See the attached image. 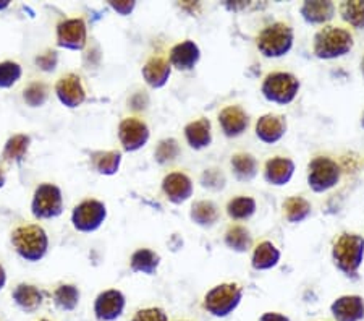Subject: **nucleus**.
Returning <instances> with one entry per match:
<instances>
[{
  "mask_svg": "<svg viewBox=\"0 0 364 321\" xmlns=\"http://www.w3.org/2000/svg\"><path fill=\"white\" fill-rule=\"evenodd\" d=\"M201 184L205 189H210V190H220L224 189L225 185V177L224 174L220 171H217V169H209V171H205L201 175Z\"/></svg>",
  "mask_w": 364,
  "mask_h": 321,
  "instance_id": "38",
  "label": "nucleus"
},
{
  "mask_svg": "<svg viewBox=\"0 0 364 321\" xmlns=\"http://www.w3.org/2000/svg\"><path fill=\"white\" fill-rule=\"evenodd\" d=\"M86 23L81 19H68L58 23L57 44L58 48L81 51L86 46Z\"/></svg>",
  "mask_w": 364,
  "mask_h": 321,
  "instance_id": "10",
  "label": "nucleus"
},
{
  "mask_svg": "<svg viewBox=\"0 0 364 321\" xmlns=\"http://www.w3.org/2000/svg\"><path fill=\"white\" fill-rule=\"evenodd\" d=\"M287 132V120L284 115L267 114L256 122V137L267 144L277 143Z\"/></svg>",
  "mask_w": 364,
  "mask_h": 321,
  "instance_id": "17",
  "label": "nucleus"
},
{
  "mask_svg": "<svg viewBox=\"0 0 364 321\" xmlns=\"http://www.w3.org/2000/svg\"><path fill=\"white\" fill-rule=\"evenodd\" d=\"M284 214L289 223H303L311 214V204L301 196H291L284 203Z\"/></svg>",
  "mask_w": 364,
  "mask_h": 321,
  "instance_id": "30",
  "label": "nucleus"
},
{
  "mask_svg": "<svg viewBox=\"0 0 364 321\" xmlns=\"http://www.w3.org/2000/svg\"><path fill=\"white\" fill-rule=\"evenodd\" d=\"M219 124L225 137L237 138L246 132L250 119L248 114L240 106H228L219 114Z\"/></svg>",
  "mask_w": 364,
  "mask_h": 321,
  "instance_id": "16",
  "label": "nucleus"
},
{
  "mask_svg": "<svg viewBox=\"0 0 364 321\" xmlns=\"http://www.w3.org/2000/svg\"><path fill=\"white\" fill-rule=\"evenodd\" d=\"M243 290L238 284H220L204 297V310L217 318H225L240 305Z\"/></svg>",
  "mask_w": 364,
  "mask_h": 321,
  "instance_id": "5",
  "label": "nucleus"
},
{
  "mask_svg": "<svg viewBox=\"0 0 364 321\" xmlns=\"http://www.w3.org/2000/svg\"><path fill=\"white\" fill-rule=\"evenodd\" d=\"M232 171L240 182H250L257 174V161L255 156L240 153L232 157Z\"/></svg>",
  "mask_w": 364,
  "mask_h": 321,
  "instance_id": "29",
  "label": "nucleus"
},
{
  "mask_svg": "<svg viewBox=\"0 0 364 321\" xmlns=\"http://www.w3.org/2000/svg\"><path fill=\"white\" fill-rule=\"evenodd\" d=\"M54 303L63 312H73L80 303V290L73 284H62L54 292Z\"/></svg>",
  "mask_w": 364,
  "mask_h": 321,
  "instance_id": "31",
  "label": "nucleus"
},
{
  "mask_svg": "<svg viewBox=\"0 0 364 321\" xmlns=\"http://www.w3.org/2000/svg\"><path fill=\"white\" fill-rule=\"evenodd\" d=\"M132 321H168L167 313L162 310V308L152 307V308H143L134 313Z\"/></svg>",
  "mask_w": 364,
  "mask_h": 321,
  "instance_id": "39",
  "label": "nucleus"
},
{
  "mask_svg": "<svg viewBox=\"0 0 364 321\" xmlns=\"http://www.w3.org/2000/svg\"><path fill=\"white\" fill-rule=\"evenodd\" d=\"M11 245L23 260L36 263L43 260L49 248V237L43 227L36 224L20 226L11 232Z\"/></svg>",
  "mask_w": 364,
  "mask_h": 321,
  "instance_id": "1",
  "label": "nucleus"
},
{
  "mask_svg": "<svg viewBox=\"0 0 364 321\" xmlns=\"http://www.w3.org/2000/svg\"><path fill=\"white\" fill-rule=\"evenodd\" d=\"M122 162L120 151H96L91 154V166L102 175H114L119 172Z\"/></svg>",
  "mask_w": 364,
  "mask_h": 321,
  "instance_id": "25",
  "label": "nucleus"
},
{
  "mask_svg": "<svg viewBox=\"0 0 364 321\" xmlns=\"http://www.w3.org/2000/svg\"><path fill=\"white\" fill-rule=\"evenodd\" d=\"M340 166L331 157H314L308 166V185L316 194H322L336 186L340 182Z\"/></svg>",
  "mask_w": 364,
  "mask_h": 321,
  "instance_id": "7",
  "label": "nucleus"
},
{
  "mask_svg": "<svg viewBox=\"0 0 364 321\" xmlns=\"http://www.w3.org/2000/svg\"><path fill=\"white\" fill-rule=\"evenodd\" d=\"M225 243L228 248H232L233 252L245 253L248 252L252 245V238L250 232L243 226H232L225 233Z\"/></svg>",
  "mask_w": 364,
  "mask_h": 321,
  "instance_id": "32",
  "label": "nucleus"
},
{
  "mask_svg": "<svg viewBox=\"0 0 364 321\" xmlns=\"http://www.w3.org/2000/svg\"><path fill=\"white\" fill-rule=\"evenodd\" d=\"M5 185V172L2 171V167H0V189Z\"/></svg>",
  "mask_w": 364,
  "mask_h": 321,
  "instance_id": "44",
  "label": "nucleus"
},
{
  "mask_svg": "<svg viewBox=\"0 0 364 321\" xmlns=\"http://www.w3.org/2000/svg\"><path fill=\"white\" fill-rule=\"evenodd\" d=\"M119 138L123 149L128 151V153H133V151L141 149L148 143L149 128L143 120L130 117V119H125L120 124Z\"/></svg>",
  "mask_w": 364,
  "mask_h": 321,
  "instance_id": "12",
  "label": "nucleus"
},
{
  "mask_svg": "<svg viewBox=\"0 0 364 321\" xmlns=\"http://www.w3.org/2000/svg\"><path fill=\"white\" fill-rule=\"evenodd\" d=\"M55 93L58 101L70 109L80 107L86 99L85 86L81 83V78L75 73L63 75V77L57 81Z\"/></svg>",
  "mask_w": 364,
  "mask_h": 321,
  "instance_id": "13",
  "label": "nucleus"
},
{
  "mask_svg": "<svg viewBox=\"0 0 364 321\" xmlns=\"http://www.w3.org/2000/svg\"><path fill=\"white\" fill-rule=\"evenodd\" d=\"M159 265H161V256L149 248L136 250L130 260V266L134 273H143V274H148V276L156 274Z\"/></svg>",
  "mask_w": 364,
  "mask_h": 321,
  "instance_id": "26",
  "label": "nucleus"
},
{
  "mask_svg": "<svg viewBox=\"0 0 364 321\" xmlns=\"http://www.w3.org/2000/svg\"><path fill=\"white\" fill-rule=\"evenodd\" d=\"M199 58H201V51L198 44L193 41H183V43L173 46L170 51L168 63L170 67H175L180 72H188L198 65Z\"/></svg>",
  "mask_w": 364,
  "mask_h": 321,
  "instance_id": "15",
  "label": "nucleus"
},
{
  "mask_svg": "<svg viewBox=\"0 0 364 321\" xmlns=\"http://www.w3.org/2000/svg\"><path fill=\"white\" fill-rule=\"evenodd\" d=\"M336 15V5L327 0H308L301 7V16L309 25H324Z\"/></svg>",
  "mask_w": 364,
  "mask_h": 321,
  "instance_id": "21",
  "label": "nucleus"
},
{
  "mask_svg": "<svg viewBox=\"0 0 364 321\" xmlns=\"http://www.w3.org/2000/svg\"><path fill=\"white\" fill-rule=\"evenodd\" d=\"M295 174V164L289 157H272L264 167V179L267 184L282 186L287 185Z\"/></svg>",
  "mask_w": 364,
  "mask_h": 321,
  "instance_id": "19",
  "label": "nucleus"
},
{
  "mask_svg": "<svg viewBox=\"0 0 364 321\" xmlns=\"http://www.w3.org/2000/svg\"><path fill=\"white\" fill-rule=\"evenodd\" d=\"M351 49H353V36L343 28L326 26L314 36V54L322 60L343 57Z\"/></svg>",
  "mask_w": 364,
  "mask_h": 321,
  "instance_id": "3",
  "label": "nucleus"
},
{
  "mask_svg": "<svg viewBox=\"0 0 364 321\" xmlns=\"http://www.w3.org/2000/svg\"><path fill=\"white\" fill-rule=\"evenodd\" d=\"M336 266L345 276L356 278L364 258V238L356 233H343L337 238L332 248Z\"/></svg>",
  "mask_w": 364,
  "mask_h": 321,
  "instance_id": "2",
  "label": "nucleus"
},
{
  "mask_svg": "<svg viewBox=\"0 0 364 321\" xmlns=\"http://www.w3.org/2000/svg\"><path fill=\"white\" fill-rule=\"evenodd\" d=\"M256 213V201L250 196H238L228 201L227 214L235 221H246Z\"/></svg>",
  "mask_w": 364,
  "mask_h": 321,
  "instance_id": "33",
  "label": "nucleus"
},
{
  "mask_svg": "<svg viewBox=\"0 0 364 321\" xmlns=\"http://www.w3.org/2000/svg\"><path fill=\"white\" fill-rule=\"evenodd\" d=\"M259 321H290V318H287L285 315L269 312V313H264L262 317L259 318Z\"/></svg>",
  "mask_w": 364,
  "mask_h": 321,
  "instance_id": "42",
  "label": "nucleus"
},
{
  "mask_svg": "<svg viewBox=\"0 0 364 321\" xmlns=\"http://www.w3.org/2000/svg\"><path fill=\"white\" fill-rule=\"evenodd\" d=\"M11 299L16 307L21 308L25 313H34L44 302V292L39 290L36 285L18 284L11 292Z\"/></svg>",
  "mask_w": 364,
  "mask_h": 321,
  "instance_id": "20",
  "label": "nucleus"
},
{
  "mask_svg": "<svg viewBox=\"0 0 364 321\" xmlns=\"http://www.w3.org/2000/svg\"><path fill=\"white\" fill-rule=\"evenodd\" d=\"M190 218L195 224L201 227H210L217 223L219 219V208L215 206L213 201H196L191 206Z\"/></svg>",
  "mask_w": 364,
  "mask_h": 321,
  "instance_id": "28",
  "label": "nucleus"
},
{
  "mask_svg": "<svg viewBox=\"0 0 364 321\" xmlns=\"http://www.w3.org/2000/svg\"><path fill=\"white\" fill-rule=\"evenodd\" d=\"M331 312L337 321H361L364 318V300L360 295H343L332 303Z\"/></svg>",
  "mask_w": 364,
  "mask_h": 321,
  "instance_id": "18",
  "label": "nucleus"
},
{
  "mask_svg": "<svg viewBox=\"0 0 364 321\" xmlns=\"http://www.w3.org/2000/svg\"><path fill=\"white\" fill-rule=\"evenodd\" d=\"M185 138L193 149H204L213 143V132L208 119H198L185 127Z\"/></svg>",
  "mask_w": 364,
  "mask_h": 321,
  "instance_id": "23",
  "label": "nucleus"
},
{
  "mask_svg": "<svg viewBox=\"0 0 364 321\" xmlns=\"http://www.w3.org/2000/svg\"><path fill=\"white\" fill-rule=\"evenodd\" d=\"M162 190L168 198V201H172L173 204H181L190 200V196L193 195V182L186 174L172 172L164 177Z\"/></svg>",
  "mask_w": 364,
  "mask_h": 321,
  "instance_id": "14",
  "label": "nucleus"
},
{
  "mask_svg": "<svg viewBox=\"0 0 364 321\" xmlns=\"http://www.w3.org/2000/svg\"><path fill=\"white\" fill-rule=\"evenodd\" d=\"M23 75V70L16 62H2L0 63V88L7 90V88H11L20 81Z\"/></svg>",
  "mask_w": 364,
  "mask_h": 321,
  "instance_id": "36",
  "label": "nucleus"
},
{
  "mask_svg": "<svg viewBox=\"0 0 364 321\" xmlns=\"http://www.w3.org/2000/svg\"><path fill=\"white\" fill-rule=\"evenodd\" d=\"M125 295L117 289L101 292L94 302V315L99 321H115L125 310Z\"/></svg>",
  "mask_w": 364,
  "mask_h": 321,
  "instance_id": "11",
  "label": "nucleus"
},
{
  "mask_svg": "<svg viewBox=\"0 0 364 321\" xmlns=\"http://www.w3.org/2000/svg\"><path fill=\"white\" fill-rule=\"evenodd\" d=\"M134 2H110V7H112L117 14H120L122 16H127V15H130L132 11H133V9H134Z\"/></svg>",
  "mask_w": 364,
  "mask_h": 321,
  "instance_id": "41",
  "label": "nucleus"
},
{
  "mask_svg": "<svg viewBox=\"0 0 364 321\" xmlns=\"http://www.w3.org/2000/svg\"><path fill=\"white\" fill-rule=\"evenodd\" d=\"M107 218V208L99 200H85L76 204L72 213V223L76 231L94 232Z\"/></svg>",
  "mask_w": 364,
  "mask_h": 321,
  "instance_id": "9",
  "label": "nucleus"
},
{
  "mask_svg": "<svg viewBox=\"0 0 364 321\" xmlns=\"http://www.w3.org/2000/svg\"><path fill=\"white\" fill-rule=\"evenodd\" d=\"M280 261V252L279 248L275 247L272 242H261L255 248V253H252L251 265L257 271H267L272 270L274 266H277Z\"/></svg>",
  "mask_w": 364,
  "mask_h": 321,
  "instance_id": "24",
  "label": "nucleus"
},
{
  "mask_svg": "<svg viewBox=\"0 0 364 321\" xmlns=\"http://www.w3.org/2000/svg\"><path fill=\"white\" fill-rule=\"evenodd\" d=\"M361 72H363V77H364V58H363V62H361Z\"/></svg>",
  "mask_w": 364,
  "mask_h": 321,
  "instance_id": "46",
  "label": "nucleus"
},
{
  "mask_svg": "<svg viewBox=\"0 0 364 321\" xmlns=\"http://www.w3.org/2000/svg\"><path fill=\"white\" fill-rule=\"evenodd\" d=\"M170 73H172V67H170L168 60L162 57L149 58L143 67V77L151 88L166 86L170 78Z\"/></svg>",
  "mask_w": 364,
  "mask_h": 321,
  "instance_id": "22",
  "label": "nucleus"
},
{
  "mask_svg": "<svg viewBox=\"0 0 364 321\" xmlns=\"http://www.w3.org/2000/svg\"><path fill=\"white\" fill-rule=\"evenodd\" d=\"M5 283H7V274H5L4 266L0 265V290L5 288Z\"/></svg>",
  "mask_w": 364,
  "mask_h": 321,
  "instance_id": "43",
  "label": "nucleus"
},
{
  "mask_svg": "<svg viewBox=\"0 0 364 321\" xmlns=\"http://www.w3.org/2000/svg\"><path fill=\"white\" fill-rule=\"evenodd\" d=\"M5 7H9V2H2V4H0V10L5 9Z\"/></svg>",
  "mask_w": 364,
  "mask_h": 321,
  "instance_id": "45",
  "label": "nucleus"
},
{
  "mask_svg": "<svg viewBox=\"0 0 364 321\" xmlns=\"http://www.w3.org/2000/svg\"><path fill=\"white\" fill-rule=\"evenodd\" d=\"M39 321H49V320H46V318H44V320H39Z\"/></svg>",
  "mask_w": 364,
  "mask_h": 321,
  "instance_id": "48",
  "label": "nucleus"
},
{
  "mask_svg": "<svg viewBox=\"0 0 364 321\" xmlns=\"http://www.w3.org/2000/svg\"><path fill=\"white\" fill-rule=\"evenodd\" d=\"M33 216L38 219H54L63 211L62 190L54 184H41L31 201Z\"/></svg>",
  "mask_w": 364,
  "mask_h": 321,
  "instance_id": "8",
  "label": "nucleus"
},
{
  "mask_svg": "<svg viewBox=\"0 0 364 321\" xmlns=\"http://www.w3.org/2000/svg\"><path fill=\"white\" fill-rule=\"evenodd\" d=\"M58 62V56L55 51H47L44 54H41L36 57V65L44 70V72H54Z\"/></svg>",
  "mask_w": 364,
  "mask_h": 321,
  "instance_id": "40",
  "label": "nucleus"
},
{
  "mask_svg": "<svg viewBox=\"0 0 364 321\" xmlns=\"http://www.w3.org/2000/svg\"><path fill=\"white\" fill-rule=\"evenodd\" d=\"M293 48V29L287 23H272L257 36V49L264 57L277 58Z\"/></svg>",
  "mask_w": 364,
  "mask_h": 321,
  "instance_id": "4",
  "label": "nucleus"
},
{
  "mask_svg": "<svg viewBox=\"0 0 364 321\" xmlns=\"http://www.w3.org/2000/svg\"><path fill=\"white\" fill-rule=\"evenodd\" d=\"M361 125H363V128H364V114H363V119H361Z\"/></svg>",
  "mask_w": 364,
  "mask_h": 321,
  "instance_id": "47",
  "label": "nucleus"
},
{
  "mask_svg": "<svg viewBox=\"0 0 364 321\" xmlns=\"http://www.w3.org/2000/svg\"><path fill=\"white\" fill-rule=\"evenodd\" d=\"M47 96H49V91H47V86L44 83L29 85L25 93H23V99H25V102L29 107L43 106L47 101Z\"/></svg>",
  "mask_w": 364,
  "mask_h": 321,
  "instance_id": "37",
  "label": "nucleus"
},
{
  "mask_svg": "<svg viewBox=\"0 0 364 321\" xmlns=\"http://www.w3.org/2000/svg\"><path fill=\"white\" fill-rule=\"evenodd\" d=\"M180 154V146L178 142L173 138H166L157 144L156 148V161L159 164H167V162H172L177 159V156Z\"/></svg>",
  "mask_w": 364,
  "mask_h": 321,
  "instance_id": "35",
  "label": "nucleus"
},
{
  "mask_svg": "<svg viewBox=\"0 0 364 321\" xmlns=\"http://www.w3.org/2000/svg\"><path fill=\"white\" fill-rule=\"evenodd\" d=\"M29 144H31V138H29L28 135H23V133L10 137L9 142L5 143V148L2 153L4 161L20 164V162H23V159H25L28 154Z\"/></svg>",
  "mask_w": 364,
  "mask_h": 321,
  "instance_id": "27",
  "label": "nucleus"
},
{
  "mask_svg": "<svg viewBox=\"0 0 364 321\" xmlns=\"http://www.w3.org/2000/svg\"><path fill=\"white\" fill-rule=\"evenodd\" d=\"M261 91L269 102L287 106L296 98L299 91V81L291 73L274 72L264 78Z\"/></svg>",
  "mask_w": 364,
  "mask_h": 321,
  "instance_id": "6",
  "label": "nucleus"
},
{
  "mask_svg": "<svg viewBox=\"0 0 364 321\" xmlns=\"http://www.w3.org/2000/svg\"><path fill=\"white\" fill-rule=\"evenodd\" d=\"M342 19L356 29H364V2L353 0V2H343L340 5Z\"/></svg>",
  "mask_w": 364,
  "mask_h": 321,
  "instance_id": "34",
  "label": "nucleus"
}]
</instances>
